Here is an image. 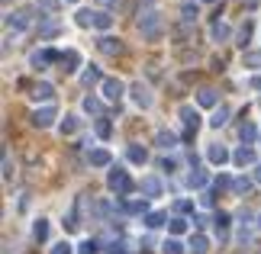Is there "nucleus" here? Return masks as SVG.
<instances>
[{"label": "nucleus", "mask_w": 261, "mask_h": 254, "mask_svg": "<svg viewBox=\"0 0 261 254\" xmlns=\"http://www.w3.org/2000/svg\"><path fill=\"white\" fill-rule=\"evenodd\" d=\"M242 4H245V7H258V4H261V0H242Z\"/></svg>", "instance_id": "5fc2aeb1"}, {"label": "nucleus", "mask_w": 261, "mask_h": 254, "mask_svg": "<svg viewBox=\"0 0 261 254\" xmlns=\"http://www.w3.org/2000/svg\"><path fill=\"white\" fill-rule=\"evenodd\" d=\"M168 229H171V235H184V232H187V219H171V222H168Z\"/></svg>", "instance_id": "58836bf2"}, {"label": "nucleus", "mask_w": 261, "mask_h": 254, "mask_svg": "<svg viewBox=\"0 0 261 254\" xmlns=\"http://www.w3.org/2000/svg\"><path fill=\"white\" fill-rule=\"evenodd\" d=\"M180 119H184L187 132H197L200 129V113H197L194 106H180Z\"/></svg>", "instance_id": "a211bd4d"}, {"label": "nucleus", "mask_w": 261, "mask_h": 254, "mask_svg": "<svg viewBox=\"0 0 261 254\" xmlns=\"http://www.w3.org/2000/svg\"><path fill=\"white\" fill-rule=\"evenodd\" d=\"M97 4H100V7H113L116 0H97Z\"/></svg>", "instance_id": "603ef678"}, {"label": "nucleus", "mask_w": 261, "mask_h": 254, "mask_svg": "<svg viewBox=\"0 0 261 254\" xmlns=\"http://www.w3.org/2000/svg\"><path fill=\"white\" fill-rule=\"evenodd\" d=\"M33 238L36 241H45L48 238V219H36L33 222Z\"/></svg>", "instance_id": "f704fd0d"}, {"label": "nucleus", "mask_w": 261, "mask_h": 254, "mask_svg": "<svg viewBox=\"0 0 261 254\" xmlns=\"http://www.w3.org/2000/svg\"><path fill=\"white\" fill-rule=\"evenodd\" d=\"M232 161H236L239 167H252V164H258V155H255L252 145H239V148L232 151Z\"/></svg>", "instance_id": "0eeeda50"}, {"label": "nucleus", "mask_w": 261, "mask_h": 254, "mask_svg": "<svg viewBox=\"0 0 261 254\" xmlns=\"http://www.w3.org/2000/svg\"><path fill=\"white\" fill-rule=\"evenodd\" d=\"M52 97H55V87L48 84V80H39V84L33 87V100H36V103H39V100H42V103H48ZM48 106H52V103H48Z\"/></svg>", "instance_id": "2eb2a0df"}, {"label": "nucleus", "mask_w": 261, "mask_h": 254, "mask_svg": "<svg viewBox=\"0 0 261 254\" xmlns=\"http://www.w3.org/2000/svg\"><path fill=\"white\" fill-rule=\"evenodd\" d=\"M213 225H216V232H219V235H223V232H226L229 225H232V222H229V212H223V209H219L216 216H213Z\"/></svg>", "instance_id": "c9c22d12"}, {"label": "nucleus", "mask_w": 261, "mask_h": 254, "mask_svg": "<svg viewBox=\"0 0 261 254\" xmlns=\"http://www.w3.org/2000/svg\"><path fill=\"white\" fill-rule=\"evenodd\" d=\"M213 196H216V193L210 190V193H203V196H200V203H203V206H213Z\"/></svg>", "instance_id": "8fccbe9b"}, {"label": "nucleus", "mask_w": 261, "mask_h": 254, "mask_svg": "<svg viewBox=\"0 0 261 254\" xmlns=\"http://www.w3.org/2000/svg\"><path fill=\"white\" fill-rule=\"evenodd\" d=\"M177 164H174V158H162V171H168V174H171Z\"/></svg>", "instance_id": "09e8293b"}, {"label": "nucleus", "mask_w": 261, "mask_h": 254, "mask_svg": "<svg viewBox=\"0 0 261 254\" xmlns=\"http://www.w3.org/2000/svg\"><path fill=\"white\" fill-rule=\"evenodd\" d=\"M197 16H200V10H197V4H184V7H180V23H184V26H190V23H197Z\"/></svg>", "instance_id": "cd10ccee"}, {"label": "nucleus", "mask_w": 261, "mask_h": 254, "mask_svg": "<svg viewBox=\"0 0 261 254\" xmlns=\"http://www.w3.org/2000/svg\"><path fill=\"white\" fill-rule=\"evenodd\" d=\"M242 68L261 71V48H245V52H242Z\"/></svg>", "instance_id": "f3484780"}, {"label": "nucleus", "mask_w": 261, "mask_h": 254, "mask_svg": "<svg viewBox=\"0 0 261 254\" xmlns=\"http://www.w3.org/2000/svg\"><path fill=\"white\" fill-rule=\"evenodd\" d=\"M107 187L113 190L116 196H129V193H133V177L126 174V167H119V164H116V167L107 174Z\"/></svg>", "instance_id": "f03ea898"}, {"label": "nucleus", "mask_w": 261, "mask_h": 254, "mask_svg": "<svg viewBox=\"0 0 261 254\" xmlns=\"http://www.w3.org/2000/svg\"><path fill=\"white\" fill-rule=\"evenodd\" d=\"M229 190H232L236 196H245V193L252 190V180H248V177H232V187H229Z\"/></svg>", "instance_id": "72a5a7b5"}, {"label": "nucleus", "mask_w": 261, "mask_h": 254, "mask_svg": "<svg viewBox=\"0 0 261 254\" xmlns=\"http://www.w3.org/2000/svg\"><path fill=\"white\" fill-rule=\"evenodd\" d=\"M126 212L142 216V212H148V203H145V200H129V203H126Z\"/></svg>", "instance_id": "e433bc0d"}, {"label": "nucleus", "mask_w": 261, "mask_h": 254, "mask_svg": "<svg viewBox=\"0 0 261 254\" xmlns=\"http://www.w3.org/2000/svg\"><path fill=\"white\" fill-rule=\"evenodd\" d=\"M100 90H103V100H110V103H119L126 94V84L119 77H107L103 84H100Z\"/></svg>", "instance_id": "20e7f679"}, {"label": "nucleus", "mask_w": 261, "mask_h": 254, "mask_svg": "<svg viewBox=\"0 0 261 254\" xmlns=\"http://www.w3.org/2000/svg\"><path fill=\"white\" fill-rule=\"evenodd\" d=\"M239 138H242V145H252L255 138H261V132L252 123H242V126H239Z\"/></svg>", "instance_id": "b1692460"}, {"label": "nucleus", "mask_w": 261, "mask_h": 254, "mask_svg": "<svg viewBox=\"0 0 261 254\" xmlns=\"http://www.w3.org/2000/svg\"><path fill=\"white\" fill-rule=\"evenodd\" d=\"M4 4H10V0H4Z\"/></svg>", "instance_id": "13d9d810"}, {"label": "nucleus", "mask_w": 261, "mask_h": 254, "mask_svg": "<svg viewBox=\"0 0 261 254\" xmlns=\"http://www.w3.org/2000/svg\"><path fill=\"white\" fill-rule=\"evenodd\" d=\"M58 129H62V135H74V132L81 129V119H77V116H65Z\"/></svg>", "instance_id": "473e14b6"}, {"label": "nucleus", "mask_w": 261, "mask_h": 254, "mask_svg": "<svg viewBox=\"0 0 261 254\" xmlns=\"http://www.w3.org/2000/svg\"><path fill=\"white\" fill-rule=\"evenodd\" d=\"M7 26L16 33H23V29H29V10H16V13H7Z\"/></svg>", "instance_id": "9b49d317"}, {"label": "nucleus", "mask_w": 261, "mask_h": 254, "mask_svg": "<svg viewBox=\"0 0 261 254\" xmlns=\"http://www.w3.org/2000/svg\"><path fill=\"white\" fill-rule=\"evenodd\" d=\"M29 119H33L36 129H48L58 119V109L55 106H39V109H33V116H29Z\"/></svg>", "instance_id": "39448f33"}, {"label": "nucleus", "mask_w": 261, "mask_h": 254, "mask_svg": "<svg viewBox=\"0 0 261 254\" xmlns=\"http://www.w3.org/2000/svg\"><path fill=\"white\" fill-rule=\"evenodd\" d=\"M58 33H62V23H58V19H42V23H39V39H55Z\"/></svg>", "instance_id": "aec40b11"}, {"label": "nucleus", "mask_w": 261, "mask_h": 254, "mask_svg": "<svg viewBox=\"0 0 261 254\" xmlns=\"http://www.w3.org/2000/svg\"><path fill=\"white\" fill-rule=\"evenodd\" d=\"M206 180H210V174H206V171H203V167H194V171L187 174V187L200 190V187H206Z\"/></svg>", "instance_id": "4be33fe9"}, {"label": "nucleus", "mask_w": 261, "mask_h": 254, "mask_svg": "<svg viewBox=\"0 0 261 254\" xmlns=\"http://www.w3.org/2000/svg\"><path fill=\"white\" fill-rule=\"evenodd\" d=\"M197 103H200V106H216V103H219L216 90H213V87H200V90H197Z\"/></svg>", "instance_id": "5701e85b"}, {"label": "nucleus", "mask_w": 261, "mask_h": 254, "mask_svg": "<svg viewBox=\"0 0 261 254\" xmlns=\"http://www.w3.org/2000/svg\"><path fill=\"white\" fill-rule=\"evenodd\" d=\"M68 4H77V0H68Z\"/></svg>", "instance_id": "6e6d98bb"}, {"label": "nucleus", "mask_w": 261, "mask_h": 254, "mask_svg": "<svg viewBox=\"0 0 261 254\" xmlns=\"http://www.w3.org/2000/svg\"><path fill=\"white\" fill-rule=\"evenodd\" d=\"M258 225H261V222H258Z\"/></svg>", "instance_id": "bf43d9fd"}, {"label": "nucleus", "mask_w": 261, "mask_h": 254, "mask_svg": "<svg viewBox=\"0 0 261 254\" xmlns=\"http://www.w3.org/2000/svg\"><path fill=\"white\" fill-rule=\"evenodd\" d=\"M165 222H171L168 212H148V216H145V229H162Z\"/></svg>", "instance_id": "7c9ffc66"}, {"label": "nucleus", "mask_w": 261, "mask_h": 254, "mask_svg": "<svg viewBox=\"0 0 261 254\" xmlns=\"http://www.w3.org/2000/svg\"><path fill=\"white\" fill-rule=\"evenodd\" d=\"M36 4L42 7L45 13H55V10H58V4H62V0H36Z\"/></svg>", "instance_id": "37998d69"}, {"label": "nucleus", "mask_w": 261, "mask_h": 254, "mask_svg": "<svg viewBox=\"0 0 261 254\" xmlns=\"http://www.w3.org/2000/svg\"><path fill=\"white\" fill-rule=\"evenodd\" d=\"M255 184H261V164L255 167Z\"/></svg>", "instance_id": "864d4df0"}, {"label": "nucleus", "mask_w": 261, "mask_h": 254, "mask_svg": "<svg viewBox=\"0 0 261 254\" xmlns=\"http://www.w3.org/2000/svg\"><path fill=\"white\" fill-rule=\"evenodd\" d=\"M97 135L100 138H110V119H97Z\"/></svg>", "instance_id": "a19ab883"}, {"label": "nucleus", "mask_w": 261, "mask_h": 254, "mask_svg": "<svg viewBox=\"0 0 261 254\" xmlns=\"http://www.w3.org/2000/svg\"><path fill=\"white\" fill-rule=\"evenodd\" d=\"M248 87H252V90H261V74H255V77H248Z\"/></svg>", "instance_id": "3c124183"}, {"label": "nucleus", "mask_w": 261, "mask_h": 254, "mask_svg": "<svg viewBox=\"0 0 261 254\" xmlns=\"http://www.w3.org/2000/svg\"><path fill=\"white\" fill-rule=\"evenodd\" d=\"M94 29H100V33H110L113 29V16L107 13V10H97V19H94Z\"/></svg>", "instance_id": "bb28decb"}, {"label": "nucleus", "mask_w": 261, "mask_h": 254, "mask_svg": "<svg viewBox=\"0 0 261 254\" xmlns=\"http://www.w3.org/2000/svg\"><path fill=\"white\" fill-rule=\"evenodd\" d=\"M4 180H7V184L13 180V161H10V158H4Z\"/></svg>", "instance_id": "c03bdc74"}, {"label": "nucleus", "mask_w": 261, "mask_h": 254, "mask_svg": "<svg viewBox=\"0 0 261 254\" xmlns=\"http://www.w3.org/2000/svg\"><path fill=\"white\" fill-rule=\"evenodd\" d=\"M58 58H62V55H58L55 48H36V52L29 55V65H33V68H48L52 62H58Z\"/></svg>", "instance_id": "423d86ee"}, {"label": "nucleus", "mask_w": 261, "mask_h": 254, "mask_svg": "<svg viewBox=\"0 0 261 254\" xmlns=\"http://www.w3.org/2000/svg\"><path fill=\"white\" fill-rule=\"evenodd\" d=\"M162 254H184V245H180L177 238H168L162 245Z\"/></svg>", "instance_id": "4c0bfd02"}, {"label": "nucleus", "mask_w": 261, "mask_h": 254, "mask_svg": "<svg viewBox=\"0 0 261 254\" xmlns=\"http://www.w3.org/2000/svg\"><path fill=\"white\" fill-rule=\"evenodd\" d=\"M252 33H255V26H252V19H245V23H242V26H239V29H236V45H239V48H245L248 42H252Z\"/></svg>", "instance_id": "6ab92c4d"}, {"label": "nucleus", "mask_w": 261, "mask_h": 254, "mask_svg": "<svg viewBox=\"0 0 261 254\" xmlns=\"http://www.w3.org/2000/svg\"><path fill=\"white\" fill-rule=\"evenodd\" d=\"M100 251V245L94 238H87V241H81V248H77V254H97Z\"/></svg>", "instance_id": "ea45409f"}, {"label": "nucleus", "mask_w": 261, "mask_h": 254, "mask_svg": "<svg viewBox=\"0 0 261 254\" xmlns=\"http://www.w3.org/2000/svg\"><path fill=\"white\" fill-rule=\"evenodd\" d=\"M107 251H110V254H129L123 241H110V248H107Z\"/></svg>", "instance_id": "49530a36"}, {"label": "nucleus", "mask_w": 261, "mask_h": 254, "mask_svg": "<svg viewBox=\"0 0 261 254\" xmlns=\"http://www.w3.org/2000/svg\"><path fill=\"white\" fill-rule=\"evenodd\" d=\"M97 48H100L103 55L116 58V55H123V39H113V36H100V39H97Z\"/></svg>", "instance_id": "6e6552de"}, {"label": "nucleus", "mask_w": 261, "mask_h": 254, "mask_svg": "<svg viewBox=\"0 0 261 254\" xmlns=\"http://www.w3.org/2000/svg\"><path fill=\"white\" fill-rule=\"evenodd\" d=\"M126 158L133 161V164H145V161H148V151H145L142 145H129V148H126Z\"/></svg>", "instance_id": "393cba45"}, {"label": "nucleus", "mask_w": 261, "mask_h": 254, "mask_svg": "<svg viewBox=\"0 0 261 254\" xmlns=\"http://www.w3.org/2000/svg\"><path fill=\"white\" fill-rule=\"evenodd\" d=\"M129 97H133V103L139 106V109H148L155 103V97H152V87L148 84H142V80H136L133 87H129Z\"/></svg>", "instance_id": "7ed1b4c3"}, {"label": "nucleus", "mask_w": 261, "mask_h": 254, "mask_svg": "<svg viewBox=\"0 0 261 254\" xmlns=\"http://www.w3.org/2000/svg\"><path fill=\"white\" fill-rule=\"evenodd\" d=\"M52 254H71V245H68V241H58V245L52 248Z\"/></svg>", "instance_id": "de8ad7c7"}, {"label": "nucleus", "mask_w": 261, "mask_h": 254, "mask_svg": "<svg viewBox=\"0 0 261 254\" xmlns=\"http://www.w3.org/2000/svg\"><path fill=\"white\" fill-rule=\"evenodd\" d=\"M139 33H142V39H148V42H158L165 33V16H162V10H155V13H148V16H139Z\"/></svg>", "instance_id": "f257e3e1"}, {"label": "nucleus", "mask_w": 261, "mask_h": 254, "mask_svg": "<svg viewBox=\"0 0 261 254\" xmlns=\"http://www.w3.org/2000/svg\"><path fill=\"white\" fill-rule=\"evenodd\" d=\"M226 187H232V180H229V177H223V174H219V177L213 180V193H219V190H226Z\"/></svg>", "instance_id": "79ce46f5"}, {"label": "nucleus", "mask_w": 261, "mask_h": 254, "mask_svg": "<svg viewBox=\"0 0 261 254\" xmlns=\"http://www.w3.org/2000/svg\"><path fill=\"white\" fill-rule=\"evenodd\" d=\"M226 123H229V106H216V113L210 116V126H213V129H223Z\"/></svg>", "instance_id": "c756f323"}, {"label": "nucleus", "mask_w": 261, "mask_h": 254, "mask_svg": "<svg viewBox=\"0 0 261 254\" xmlns=\"http://www.w3.org/2000/svg\"><path fill=\"white\" fill-rule=\"evenodd\" d=\"M229 36H232V26L223 23V19H213V26H210V39H213V42H229Z\"/></svg>", "instance_id": "ddd939ff"}, {"label": "nucleus", "mask_w": 261, "mask_h": 254, "mask_svg": "<svg viewBox=\"0 0 261 254\" xmlns=\"http://www.w3.org/2000/svg\"><path fill=\"white\" fill-rule=\"evenodd\" d=\"M155 142H158V148H165V151H168V148H174V145H177V135H174V132H168V129H162Z\"/></svg>", "instance_id": "2f4dec72"}, {"label": "nucleus", "mask_w": 261, "mask_h": 254, "mask_svg": "<svg viewBox=\"0 0 261 254\" xmlns=\"http://www.w3.org/2000/svg\"><path fill=\"white\" fill-rule=\"evenodd\" d=\"M58 62H62V71H65V74H71V71L81 68V52H77V48H65Z\"/></svg>", "instance_id": "9d476101"}, {"label": "nucleus", "mask_w": 261, "mask_h": 254, "mask_svg": "<svg viewBox=\"0 0 261 254\" xmlns=\"http://www.w3.org/2000/svg\"><path fill=\"white\" fill-rule=\"evenodd\" d=\"M174 209H177V212H190V209H194V200H177Z\"/></svg>", "instance_id": "a18cd8bd"}, {"label": "nucleus", "mask_w": 261, "mask_h": 254, "mask_svg": "<svg viewBox=\"0 0 261 254\" xmlns=\"http://www.w3.org/2000/svg\"><path fill=\"white\" fill-rule=\"evenodd\" d=\"M84 113L87 116H97V119H103V100H100V97H94V94H90V97H84Z\"/></svg>", "instance_id": "dca6fc26"}, {"label": "nucleus", "mask_w": 261, "mask_h": 254, "mask_svg": "<svg viewBox=\"0 0 261 254\" xmlns=\"http://www.w3.org/2000/svg\"><path fill=\"white\" fill-rule=\"evenodd\" d=\"M103 80H107V77H100V71H97L94 65H90L84 74H81V84H84V87H97V84H103Z\"/></svg>", "instance_id": "a878e982"}, {"label": "nucleus", "mask_w": 261, "mask_h": 254, "mask_svg": "<svg viewBox=\"0 0 261 254\" xmlns=\"http://www.w3.org/2000/svg\"><path fill=\"white\" fill-rule=\"evenodd\" d=\"M187 251H190V254H206V251H210V238H206V235H200V232H197V235H190Z\"/></svg>", "instance_id": "412c9836"}, {"label": "nucleus", "mask_w": 261, "mask_h": 254, "mask_svg": "<svg viewBox=\"0 0 261 254\" xmlns=\"http://www.w3.org/2000/svg\"><path fill=\"white\" fill-rule=\"evenodd\" d=\"M94 19H97V10H77L74 23L81 26V29H90V26H94Z\"/></svg>", "instance_id": "c85d7f7f"}, {"label": "nucleus", "mask_w": 261, "mask_h": 254, "mask_svg": "<svg viewBox=\"0 0 261 254\" xmlns=\"http://www.w3.org/2000/svg\"><path fill=\"white\" fill-rule=\"evenodd\" d=\"M139 190H142V196H145V200H152V196H162V180H158V177H142V184H139Z\"/></svg>", "instance_id": "4468645a"}, {"label": "nucleus", "mask_w": 261, "mask_h": 254, "mask_svg": "<svg viewBox=\"0 0 261 254\" xmlns=\"http://www.w3.org/2000/svg\"><path fill=\"white\" fill-rule=\"evenodd\" d=\"M87 164L90 167H110L113 164V155H110L107 148H90L87 151Z\"/></svg>", "instance_id": "1a4fd4ad"}, {"label": "nucleus", "mask_w": 261, "mask_h": 254, "mask_svg": "<svg viewBox=\"0 0 261 254\" xmlns=\"http://www.w3.org/2000/svg\"><path fill=\"white\" fill-rule=\"evenodd\" d=\"M206 4H213V0H206Z\"/></svg>", "instance_id": "4d7b16f0"}, {"label": "nucleus", "mask_w": 261, "mask_h": 254, "mask_svg": "<svg viewBox=\"0 0 261 254\" xmlns=\"http://www.w3.org/2000/svg\"><path fill=\"white\" fill-rule=\"evenodd\" d=\"M229 158H232V155H229L226 145H210L206 148V161H210V164H216V167H223Z\"/></svg>", "instance_id": "f8f14e48"}]
</instances>
